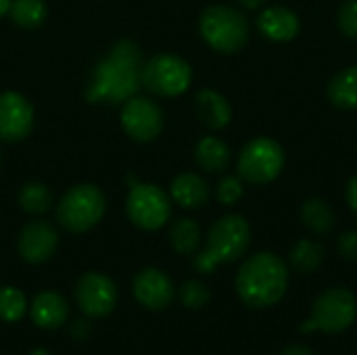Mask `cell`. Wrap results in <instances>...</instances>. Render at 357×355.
<instances>
[{
	"mask_svg": "<svg viewBox=\"0 0 357 355\" xmlns=\"http://www.w3.org/2000/svg\"><path fill=\"white\" fill-rule=\"evenodd\" d=\"M142 50L130 40L117 42L109 54L94 67L86 88L90 103H126L142 86Z\"/></svg>",
	"mask_w": 357,
	"mask_h": 355,
	"instance_id": "6da1fadb",
	"label": "cell"
},
{
	"mask_svg": "<svg viewBox=\"0 0 357 355\" xmlns=\"http://www.w3.org/2000/svg\"><path fill=\"white\" fill-rule=\"evenodd\" d=\"M234 287L245 305L253 310L272 308L289 291V266L276 253H255L238 268Z\"/></svg>",
	"mask_w": 357,
	"mask_h": 355,
	"instance_id": "7a4b0ae2",
	"label": "cell"
},
{
	"mask_svg": "<svg viewBox=\"0 0 357 355\" xmlns=\"http://www.w3.org/2000/svg\"><path fill=\"white\" fill-rule=\"evenodd\" d=\"M251 245V226L243 216L230 213L220 218L209 234L205 249L195 257V270L201 274H211L222 264H232L241 259Z\"/></svg>",
	"mask_w": 357,
	"mask_h": 355,
	"instance_id": "3957f363",
	"label": "cell"
},
{
	"mask_svg": "<svg viewBox=\"0 0 357 355\" xmlns=\"http://www.w3.org/2000/svg\"><path fill=\"white\" fill-rule=\"evenodd\" d=\"M199 29L203 40L222 54L238 52L251 33L247 17L232 6L226 4H211L201 13Z\"/></svg>",
	"mask_w": 357,
	"mask_h": 355,
	"instance_id": "277c9868",
	"label": "cell"
},
{
	"mask_svg": "<svg viewBox=\"0 0 357 355\" xmlns=\"http://www.w3.org/2000/svg\"><path fill=\"white\" fill-rule=\"evenodd\" d=\"M357 318V299L349 289L333 287L322 291L314 305L312 318L301 324L303 335H341L345 333Z\"/></svg>",
	"mask_w": 357,
	"mask_h": 355,
	"instance_id": "5b68a950",
	"label": "cell"
},
{
	"mask_svg": "<svg viewBox=\"0 0 357 355\" xmlns=\"http://www.w3.org/2000/svg\"><path fill=\"white\" fill-rule=\"evenodd\" d=\"M107 209L105 195L94 184H77L69 188L59 207H56V220L59 224L69 232H86L94 228Z\"/></svg>",
	"mask_w": 357,
	"mask_h": 355,
	"instance_id": "8992f818",
	"label": "cell"
},
{
	"mask_svg": "<svg viewBox=\"0 0 357 355\" xmlns=\"http://www.w3.org/2000/svg\"><path fill=\"white\" fill-rule=\"evenodd\" d=\"M284 167V151L282 146L268 136H257L249 140L236 161L238 178L249 184H268L280 176Z\"/></svg>",
	"mask_w": 357,
	"mask_h": 355,
	"instance_id": "52a82bcc",
	"label": "cell"
},
{
	"mask_svg": "<svg viewBox=\"0 0 357 355\" xmlns=\"http://www.w3.org/2000/svg\"><path fill=\"white\" fill-rule=\"evenodd\" d=\"M192 82L188 61L172 52H159L142 65V86L157 96H180Z\"/></svg>",
	"mask_w": 357,
	"mask_h": 355,
	"instance_id": "ba28073f",
	"label": "cell"
},
{
	"mask_svg": "<svg viewBox=\"0 0 357 355\" xmlns=\"http://www.w3.org/2000/svg\"><path fill=\"white\" fill-rule=\"evenodd\" d=\"M128 218L142 230H159L172 216V201L157 184H134L126 201Z\"/></svg>",
	"mask_w": 357,
	"mask_h": 355,
	"instance_id": "9c48e42d",
	"label": "cell"
},
{
	"mask_svg": "<svg viewBox=\"0 0 357 355\" xmlns=\"http://www.w3.org/2000/svg\"><path fill=\"white\" fill-rule=\"evenodd\" d=\"M121 126L130 138L138 142H151L163 130V111L146 96H132L123 103Z\"/></svg>",
	"mask_w": 357,
	"mask_h": 355,
	"instance_id": "30bf717a",
	"label": "cell"
},
{
	"mask_svg": "<svg viewBox=\"0 0 357 355\" xmlns=\"http://www.w3.org/2000/svg\"><path fill=\"white\" fill-rule=\"evenodd\" d=\"M75 301L84 316L105 318L117 305V287L109 276L100 272H88L75 285Z\"/></svg>",
	"mask_w": 357,
	"mask_h": 355,
	"instance_id": "8fae6325",
	"label": "cell"
},
{
	"mask_svg": "<svg viewBox=\"0 0 357 355\" xmlns=\"http://www.w3.org/2000/svg\"><path fill=\"white\" fill-rule=\"evenodd\" d=\"M132 291L136 301L151 310V312H163L172 305L174 297H176V289L172 278L157 270V268H144L134 276L132 282Z\"/></svg>",
	"mask_w": 357,
	"mask_h": 355,
	"instance_id": "7c38bea8",
	"label": "cell"
},
{
	"mask_svg": "<svg viewBox=\"0 0 357 355\" xmlns=\"http://www.w3.org/2000/svg\"><path fill=\"white\" fill-rule=\"evenodd\" d=\"M33 128V109L19 92L0 94V140L19 142L29 136Z\"/></svg>",
	"mask_w": 357,
	"mask_h": 355,
	"instance_id": "4fadbf2b",
	"label": "cell"
},
{
	"mask_svg": "<svg viewBox=\"0 0 357 355\" xmlns=\"http://www.w3.org/2000/svg\"><path fill=\"white\" fill-rule=\"evenodd\" d=\"M59 234L48 222H29L17 239V251L27 264H44L56 251Z\"/></svg>",
	"mask_w": 357,
	"mask_h": 355,
	"instance_id": "5bb4252c",
	"label": "cell"
},
{
	"mask_svg": "<svg viewBox=\"0 0 357 355\" xmlns=\"http://www.w3.org/2000/svg\"><path fill=\"white\" fill-rule=\"evenodd\" d=\"M257 29L261 31L264 38L272 42H291L297 38L301 23L297 13H293L287 6H270L261 10L257 19Z\"/></svg>",
	"mask_w": 357,
	"mask_h": 355,
	"instance_id": "9a60e30c",
	"label": "cell"
},
{
	"mask_svg": "<svg viewBox=\"0 0 357 355\" xmlns=\"http://www.w3.org/2000/svg\"><path fill=\"white\" fill-rule=\"evenodd\" d=\"M29 316L38 328L56 331L67 322V316H69L67 299L56 291H44L33 299L29 308Z\"/></svg>",
	"mask_w": 357,
	"mask_h": 355,
	"instance_id": "2e32d148",
	"label": "cell"
},
{
	"mask_svg": "<svg viewBox=\"0 0 357 355\" xmlns=\"http://www.w3.org/2000/svg\"><path fill=\"white\" fill-rule=\"evenodd\" d=\"M195 113H197L199 121L209 130H224L232 119L230 103L226 100V96H222L220 92H215L211 88L197 92Z\"/></svg>",
	"mask_w": 357,
	"mask_h": 355,
	"instance_id": "e0dca14e",
	"label": "cell"
},
{
	"mask_svg": "<svg viewBox=\"0 0 357 355\" xmlns=\"http://www.w3.org/2000/svg\"><path fill=\"white\" fill-rule=\"evenodd\" d=\"M169 197L184 209H199L209 201V186L199 174H180L169 186Z\"/></svg>",
	"mask_w": 357,
	"mask_h": 355,
	"instance_id": "ac0fdd59",
	"label": "cell"
},
{
	"mask_svg": "<svg viewBox=\"0 0 357 355\" xmlns=\"http://www.w3.org/2000/svg\"><path fill=\"white\" fill-rule=\"evenodd\" d=\"M230 159V146L215 136H205L195 146V161L207 174H222L224 169H228Z\"/></svg>",
	"mask_w": 357,
	"mask_h": 355,
	"instance_id": "d6986e66",
	"label": "cell"
},
{
	"mask_svg": "<svg viewBox=\"0 0 357 355\" xmlns=\"http://www.w3.org/2000/svg\"><path fill=\"white\" fill-rule=\"evenodd\" d=\"M328 100L343 111H356L357 109V65L347 69H341L326 88Z\"/></svg>",
	"mask_w": 357,
	"mask_h": 355,
	"instance_id": "ffe728a7",
	"label": "cell"
},
{
	"mask_svg": "<svg viewBox=\"0 0 357 355\" xmlns=\"http://www.w3.org/2000/svg\"><path fill=\"white\" fill-rule=\"evenodd\" d=\"M301 222L314 234H328L335 228L337 218L328 201L320 197H310L301 205Z\"/></svg>",
	"mask_w": 357,
	"mask_h": 355,
	"instance_id": "44dd1931",
	"label": "cell"
},
{
	"mask_svg": "<svg viewBox=\"0 0 357 355\" xmlns=\"http://www.w3.org/2000/svg\"><path fill=\"white\" fill-rule=\"evenodd\" d=\"M169 245L180 255H192L197 253L201 245V228L195 220L180 218L169 226Z\"/></svg>",
	"mask_w": 357,
	"mask_h": 355,
	"instance_id": "7402d4cb",
	"label": "cell"
},
{
	"mask_svg": "<svg viewBox=\"0 0 357 355\" xmlns=\"http://www.w3.org/2000/svg\"><path fill=\"white\" fill-rule=\"evenodd\" d=\"M289 262L297 272L303 274H312L316 272L322 262H324V247L316 241L310 239H301L299 243L293 245L291 253H289Z\"/></svg>",
	"mask_w": 357,
	"mask_h": 355,
	"instance_id": "603a6c76",
	"label": "cell"
},
{
	"mask_svg": "<svg viewBox=\"0 0 357 355\" xmlns=\"http://www.w3.org/2000/svg\"><path fill=\"white\" fill-rule=\"evenodd\" d=\"M8 15L13 23H17L23 29H33L44 23L48 8L44 0H10Z\"/></svg>",
	"mask_w": 357,
	"mask_h": 355,
	"instance_id": "cb8c5ba5",
	"label": "cell"
},
{
	"mask_svg": "<svg viewBox=\"0 0 357 355\" xmlns=\"http://www.w3.org/2000/svg\"><path fill=\"white\" fill-rule=\"evenodd\" d=\"M17 199H19L21 209L31 213V216H42L52 205V192L42 182H27V184H23Z\"/></svg>",
	"mask_w": 357,
	"mask_h": 355,
	"instance_id": "d4e9b609",
	"label": "cell"
},
{
	"mask_svg": "<svg viewBox=\"0 0 357 355\" xmlns=\"http://www.w3.org/2000/svg\"><path fill=\"white\" fill-rule=\"evenodd\" d=\"M27 312L25 295L15 287L0 289V320L2 322H17Z\"/></svg>",
	"mask_w": 357,
	"mask_h": 355,
	"instance_id": "484cf974",
	"label": "cell"
},
{
	"mask_svg": "<svg viewBox=\"0 0 357 355\" xmlns=\"http://www.w3.org/2000/svg\"><path fill=\"white\" fill-rule=\"evenodd\" d=\"M178 297H180V301H182L184 308H188V310H201V308H205L209 303L211 291L201 280H188V282H184L180 287Z\"/></svg>",
	"mask_w": 357,
	"mask_h": 355,
	"instance_id": "4316f807",
	"label": "cell"
},
{
	"mask_svg": "<svg viewBox=\"0 0 357 355\" xmlns=\"http://www.w3.org/2000/svg\"><path fill=\"white\" fill-rule=\"evenodd\" d=\"M337 25L339 31L349 38L357 40V0H347L337 10Z\"/></svg>",
	"mask_w": 357,
	"mask_h": 355,
	"instance_id": "83f0119b",
	"label": "cell"
},
{
	"mask_svg": "<svg viewBox=\"0 0 357 355\" xmlns=\"http://www.w3.org/2000/svg\"><path fill=\"white\" fill-rule=\"evenodd\" d=\"M215 195H218V201L222 205H236L243 199V182H241V178H236V176L222 178L220 184H218Z\"/></svg>",
	"mask_w": 357,
	"mask_h": 355,
	"instance_id": "f1b7e54d",
	"label": "cell"
},
{
	"mask_svg": "<svg viewBox=\"0 0 357 355\" xmlns=\"http://www.w3.org/2000/svg\"><path fill=\"white\" fill-rule=\"evenodd\" d=\"M337 249L345 259H357V230H347L339 236Z\"/></svg>",
	"mask_w": 357,
	"mask_h": 355,
	"instance_id": "f546056e",
	"label": "cell"
},
{
	"mask_svg": "<svg viewBox=\"0 0 357 355\" xmlns=\"http://www.w3.org/2000/svg\"><path fill=\"white\" fill-rule=\"evenodd\" d=\"M347 203L351 207V211L357 216V176H354L349 182H347Z\"/></svg>",
	"mask_w": 357,
	"mask_h": 355,
	"instance_id": "4dcf8cb0",
	"label": "cell"
},
{
	"mask_svg": "<svg viewBox=\"0 0 357 355\" xmlns=\"http://www.w3.org/2000/svg\"><path fill=\"white\" fill-rule=\"evenodd\" d=\"M278 355H314V352L310 347H305V345H289Z\"/></svg>",
	"mask_w": 357,
	"mask_h": 355,
	"instance_id": "1f68e13d",
	"label": "cell"
},
{
	"mask_svg": "<svg viewBox=\"0 0 357 355\" xmlns=\"http://www.w3.org/2000/svg\"><path fill=\"white\" fill-rule=\"evenodd\" d=\"M245 8H251V10H255V8H259L266 0H238Z\"/></svg>",
	"mask_w": 357,
	"mask_h": 355,
	"instance_id": "d6a6232c",
	"label": "cell"
},
{
	"mask_svg": "<svg viewBox=\"0 0 357 355\" xmlns=\"http://www.w3.org/2000/svg\"><path fill=\"white\" fill-rule=\"evenodd\" d=\"M82 328H90V326H88L86 322H75V331H73V335H75V337H79V333H82ZM84 333L88 335V331H84Z\"/></svg>",
	"mask_w": 357,
	"mask_h": 355,
	"instance_id": "836d02e7",
	"label": "cell"
},
{
	"mask_svg": "<svg viewBox=\"0 0 357 355\" xmlns=\"http://www.w3.org/2000/svg\"><path fill=\"white\" fill-rule=\"evenodd\" d=\"M8 6H10V0H0V17L8 13Z\"/></svg>",
	"mask_w": 357,
	"mask_h": 355,
	"instance_id": "e575fe53",
	"label": "cell"
},
{
	"mask_svg": "<svg viewBox=\"0 0 357 355\" xmlns=\"http://www.w3.org/2000/svg\"><path fill=\"white\" fill-rule=\"evenodd\" d=\"M29 355H50V354H48L46 349H33Z\"/></svg>",
	"mask_w": 357,
	"mask_h": 355,
	"instance_id": "d590c367",
	"label": "cell"
},
{
	"mask_svg": "<svg viewBox=\"0 0 357 355\" xmlns=\"http://www.w3.org/2000/svg\"><path fill=\"white\" fill-rule=\"evenodd\" d=\"M0 161H2V157H0Z\"/></svg>",
	"mask_w": 357,
	"mask_h": 355,
	"instance_id": "8d00e7d4",
	"label": "cell"
}]
</instances>
